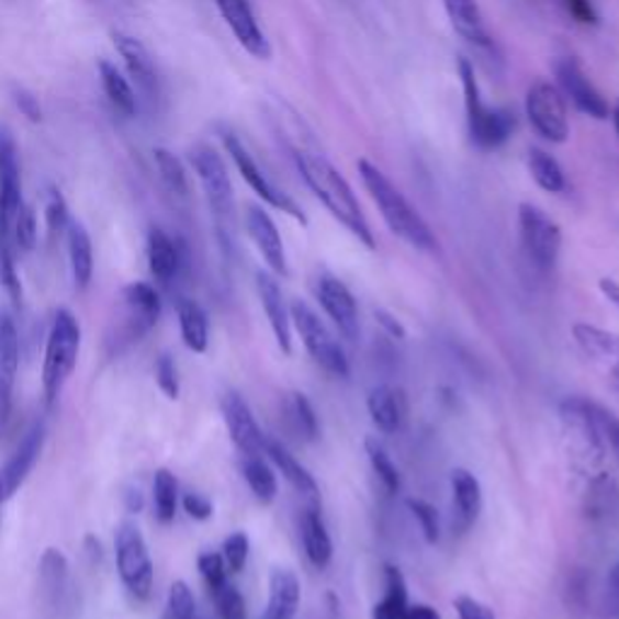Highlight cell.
Wrapping results in <instances>:
<instances>
[{
    "instance_id": "obj_1",
    "label": "cell",
    "mask_w": 619,
    "mask_h": 619,
    "mask_svg": "<svg viewBox=\"0 0 619 619\" xmlns=\"http://www.w3.org/2000/svg\"><path fill=\"white\" fill-rule=\"evenodd\" d=\"M293 160L310 192L323 201V206L356 237V240L363 243L368 249H373L375 237L371 233V225H368L363 216L359 199L353 196L349 182L337 172L335 165H331L323 153L313 148H293Z\"/></svg>"
},
{
    "instance_id": "obj_2",
    "label": "cell",
    "mask_w": 619,
    "mask_h": 619,
    "mask_svg": "<svg viewBox=\"0 0 619 619\" xmlns=\"http://www.w3.org/2000/svg\"><path fill=\"white\" fill-rule=\"evenodd\" d=\"M359 175L368 189V194L375 201V206L383 213L387 228L402 237L404 243L421 249V252H436L438 240L436 235L428 228V223L419 216L399 189L392 184L387 177L380 172L373 162L359 160Z\"/></svg>"
},
{
    "instance_id": "obj_3",
    "label": "cell",
    "mask_w": 619,
    "mask_h": 619,
    "mask_svg": "<svg viewBox=\"0 0 619 619\" xmlns=\"http://www.w3.org/2000/svg\"><path fill=\"white\" fill-rule=\"evenodd\" d=\"M82 331L80 323L70 310H58L46 337L44 363H42V390L46 404H54L61 395L70 373L76 371L80 353Z\"/></svg>"
},
{
    "instance_id": "obj_4",
    "label": "cell",
    "mask_w": 619,
    "mask_h": 619,
    "mask_svg": "<svg viewBox=\"0 0 619 619\" xmlns=\"http://www.w3.org/2000/svg\"><path fill=\"white\" fill-rule=\"evenodd\" d=\"M460 78H462V92H464V106H468V126L470 136L480 148L492 150L504 146L516 128V116L506 110H489L482 102L477 78H474V68L468 58H460Z\"/></svg>"
},
{
    "instance_id": "obj_5",
    "label": "cell",
    "mask_w": 619,
    "mask_h": 619,
    "mask_svg": "<svg viewBox=\"0 0 619 619\" xmlns=\"http://www.w3.org/2000/svg\"><path fill=\"white\" fill-rule=\"evenodd\" d=\"M114 552H116L119 578H122L126 590L134 595L136 600H148L153 595L155 566L146 538H143V532L136 522L124 520L122 526L116 528Z\"/></svg>"
},
{
    "instance_id": "obj_6",
    "label": "cell",
    "mask_w": 619,
    "mask_h": 619,
    "mask_svg": "<svg viewBox=\"0 0 619 619\" xmlns=\"http://www.w3.org/2000/svg\"><path fill=\"white\" fill-rule=\"evenodd\" d=\"M289 310H291V325L295 327L297 335H301L303 347L310 356H313V361L331 375L347 378L349 375L347 353H344L341 344L327 329L323 319L317 317L315 310L303 301H293Z\"/></svg>"
},
{
    "instance_id": "obj_7",
    "label": "cell",
    "mask_w": 619,
    "mask_h": 619,
    "mask_svg": "<svg viewBox=\"0 0 619 619\" xmlns=\"http://www.w3.org/2000/svg\"><path fill=\"white\" fill-rule=\"evenodd\" d=\"M518 230L530 265L542 273L554 271L559 252H562V230H559V225L542 209L520 204Z\"/></svg>"
},
{
    "instance_id": "obj_8",
    "label": "cell",
    "mask_w": 619,
    "mask_h": 619,
    "mask_svg": "<svg viewBox=\"0 0 619 619\" xmlns=\"http://www.w3.org/2000/svg\"><path fill=\"white\" fill-rule=\"evenodd\" d=\"M189 162H192L201 187H204L213 216L218 218L223 230H228L235 213V199L228 168H225L218 150L206 146V143H199V146L189 150Z\"/></svg>"
},
{
    "instance_id": "obj_9",
    "label": "cell",
    "mask_w": 619,
    "mask_h": 619,
    "mask_svg": "<svg viewBox=\"0 0 619 619\" xmlns=\"http://www.w3.org/2000/svg\"><path fill=\"white\" fill-rule=\"evenodd\" d=\"M162 313V301L158 291L150 283H128L124 289V319L116 329V351L124 349L126 344L138 341L158 325Z\"/></svg>"
},
{
    "instance_id": "obj_10",
    "label": "cell",
    "mask_w": 619,
    "mask_h": 619,
    "mask_svg": "<svg viewBox=\"0 0 619 619\" xmlns=\"http://www.w3.org/2000/svg\"><path fill=\"white\" fill-rule=\"evenodd\" d=\"M223 143H225V150H228V155L233 158V162L237 165V170H240L243 175V180L249 184V189L261 199V201H267L269 206L273 209H279L281 213H289L291 218H295L297 223H307L305 218V213L303 209L295 204V201L281 192V189L277 184H271L267 180V175L261 172V168L257 165V160L249 155V150L245 148V143L237 138L235 134H230V131H225L223 134Z\"/></svg>"
},
{
    "instance_id": "obj_11",
    "label": "cell",
    "mask_w": 619,
    "mask_h": 619,
    "mask_svg": "<svg viewBox=\"0 0 619 619\" xmlns=\"http://www.w3.org/2000/svg\"><path fill=\"white\" fill-rule=\"evenodd\" d=\"M526 112L532 128L550 143H566L569 138V114L564 94L552 82H534L528 90Z\"/></svg>"
},
{
    "instance_id": "obj_12",
    "label": "cell",
    "mask_w": 619,
    "mask_h": 619,
    "mask_svg": "<svg viewBox=\"0 0 619 619\" xmlns=\"http://www.w3.org/2000/svg\"><path fill=\"white\" fill-rule=\"evenodd\" d=\"M315 295L327 317L339 329V335L347 341H359L361 337L359 307H356V297L347 289V283L325 271L319 273L315 281Z\"/></svg>"
},
{
    "instance_id": "obj_13",
    "label": "cell",
    "mask_w": 619,
    "mask_h": 619,
    "mask_svg": "<svg viewBox=\"0 0 619 619\" xmlns=\"http://www.w3.org/2000/svg\"><path fill=\"white\" fill-rule=\"evenodd\" d=\"M554 74L559 80V92L576 104V110L588 114L593 119H607L610 116V104L605 102L598 88L593 86L586 70L576 61V58L564 56L554 64Z\"/></svg>"
},
{
    "instance_id": "obj_14",
    "label": "cell",
    "mask_w": 619,
    "mask_h": 619,
    "mask_svg": "<svg viewBox=\"0 0 619 619\" xmlns=\"http://www.w3.org/2000/svg\"><path fill=\"white\" fill-rule=\"evenodd\" d=\"M22 206V182L18 148L8 131H0V237H10V228Z\"/></svg>"
},
{
    "instance_id": "obj_15",
    "label": "cell",
    "mask_w": 619,
    "mask_h": 619,
    "mask_svg": "<svg viewBox=\"0 0 619 619\" xmlns=\"http://www.w3.org/2000/svg\"><path fill=\"white\" fill-rule=\"evenodd\" d=\"M221 409L237 450H240L243 455H261V452H265L267 436L261 434L255 414L240 392H225L221 399Z\"/></svg>"
},
{
    "instance_id": "obj_16",
    "label": "cell",
    "mask_w": 619,
    "mask_h": 619,
    "mask_svg": "<svg viewBox=\"0 0 619 619\" xmlns=\"http://www.w3.org/2000/svg\"><path fill=\"white\" fill-rule=\"evenodd\" d=\"M44 438H46V426L37 421L25 434V438L20 440V446L15 448L13 455H10V460L0 468V498H3V504L30 477V472L34 470V464H37L42 455Z\"/></svg>"
},
{
    "instance_id": "obj_17",
    "label": "cell",
    "mask_w": 619,
    "mask_h": 619,
    "mask_svg": "<svg viewBox=\"0 0 619 619\" xmlns=\"http://www.w3.org/2000/svg\"><path fill=\"white\" fill-rule=\"evenodd\" d=\"M216 5L221 10L223 20L228 22L235 40L243 44V49L247 54H252L255 58H259V61H267V58L271 56V46L265 37V32H261L259 27L249 0H216Z\"/></svg>"
},
{
    "instance_id": "obj_18",
    "label": "cell",
    "mask_w": 619,
    "mask_h": 619,
    "mask_svg": "<svg viewBox=\"0 0 619 619\" xmlns=\"http://www.w3.org/2000/svg\"><path fill=\"white\" fill-rule=\"evenodd\" d=\"M247 233L257 245L259 255L265 257L267 267L277 273V277H289V259H285V249L277 223L271 221L269 213L259 206L247 209Z\"/></svg>"
},
{
    "instance_id": "obj_19",
    "label": "cell",
    "mask_w": 619,
    "mask_h": 619,
    "mask_svg": "<svg viewBox=\"0 0 619 619\" xmlns=\"http://www.w3.org/2000/svg\"><path fill=\"white\" fill-rule=\"evenodd\" d=\"M257 293H259L261 307H265V315L269 319V327L273 331V337H277V344H279L281 353L291 356V351H293V341H291V310L285 307L279 281L273 279L271 273L259 271L257 273Z\"/></svg>"
},
{
    "instance_id": "obj_20",
    "label": "cell",
    "mask_w": 619,
    "mask_h": 619,
    "mask_svg": "<svg viewBox=\"0 0 619 619\" xmlns=\"http://www.w3.org/2000/svg\"><path fill=\"white\" fill-rule=\"evenodd\" d=\"M574 339L581 351L588 356L593 363H598L605 373H610L619 385V335L605 331L593 325H574Z\"/></svg>"
},
{
    "instance_id": "obj_21",
    "label": "cell",
    "mask_w": 619,
    "mask_h": 619,
    "mask_svg": "<svg viewBox=\"0 0 619 619\" xmlns=\"http://www.w3.org/2000/svg\"><path fill=\"white\" fill-rule=\"evenodd\" d=\"M20 368V335L8 315H0V414L10 412Z\"/></svg>"
},
{
    "instance_id": "obj_22",
    "label": "cell",
    "mask_w": 619,
    "mask_h": 619,
    "mask_svg": "<svg viewBox=\"0 0 619 619\" xmlns=\"http://www.w3.org/2000/svg\"><path fill=\"white\" fill-rule=\"evenodd\" d=\"M112 42L116 46L119 56L124 58L131 78L136 80V86L148 94L158 92V70H155L153 56L146 46H143L136 37H131V34H124V32H112Z\"/></svg>"
},
{
    "instance_id": "obj_23",
    "label": "cell",
    "mask_w": 619,
    "mask_h": 619,
    "mask_svg": "<svg viewBox=\"0 0 619 619\" xmlns=\"http://www.w3.org/2000/svg\"><path fill=\"white\" fill-rule=\"evenodd\" d=\"M452 508H455L458 530H470L482 514V486L470 470H452L450 474Z\"/></svg>"
},
{
    "instance_id": "obj_24",
    "label": "cell",
    "mask_w": 619,
    "mask_h": 619,
    "mask_svg": "<svg viewBox=\"0 0 619 619\" xmlns=\"http://www.w3.org/2000/svg\"><path fill=\"white\" fill-rule=\"evenodd\" d=\"M301 605V583L289 569H273L269 576V603L261 619H295Z\"/></svg>"
},
{
    "instance_id": "obj_25",
    "label": "cell",
    "mask_w": 619,
    "mask_h": 619,
    "mask_svg": "<svg viewBox=\"0 0 619 619\" xmlns=\"http://www.w3.org/2000/svg\"><path fill=\"white\" fill-rule=\"evenodd\" d=\"M443 5L450 18V25L455 27V32L464 42L482 46V49L492 44L489 42L492 37H489V32H486L477 0H443Z\"/></svg>"
},
{
    "instance_id": "obj_26",
    "label": "cell",
    "mask_w": 619,
    "mask_h": 619,
    "mask_svg": "<svg viewBox=\"0 0 619 619\" xmlns=\"http://www.w3.org/2000/svg\"><path fill=\"white\" fill-rule=\"evenodd\" d=\"M265 455L273 464H277V470L283 474V480L289 482L293 489H297V492L310 496V498L317 496V482H315V477L307 472V468H305L301 460H297L295 455H291L289 448H285L283 443H279V440H273V438H267L265 440Z\"/></svg>"
},
{
    "instance_id": "obj_27",
    "label": "cell",
    "mask_w": 619,
    "mask_h": 619,
    "mask_svg": "<svg viewBox=\"0 0 619 619\" xmlns=\"http://www.w3.org/2000/svg\"><path fill=\"white\" fill-rule=\"evenodd\" d=\"M68 259H70V271H74V281L78 291H86L92 281L94 271V255H92V240L86 225L78 221H70L68 228Z\"/></svg>"
},
{
    "instance_id": "obj_28",
    "label": "cell",
    "mask_w": 619,
    "mask_h": 619,
    "mask_svg": "<svg viewBox=\"0 0 619 619\" xmlns=\"http://www.w3.org/2000/svg\"><path fill=\"white\" fill-rule=\"evenodd\" d=\"M301 538H303V550L310 559V564H313L315 569H327L331 562V552H335V547H331V538H329L323 516H319L315 508L303 510Z\"/></svg>"
},
{
    "instance_id": "obj_29",
    "label": "cell",
    "mask_w": 619,
    "mask_h": 619,
    "mask_svg": "<svg viewBox=\"0 0 619 619\" xmlns=\"http://www.w3.org/2000/svg\"><path fill=\"white\" fill-rule=\"evenodd\" d=\"M148 267L160 283H170L182 267L180 247L168 233L153 228L148 233Z\"/></svg>"
},
{
    "instance_id": "obj_30",
    "label": "cell",
    "mask_w": 619,
    "mask_h": 619,
    "mask_svg": "<svg viewBox=\"0 0 619 619\" xmlns=\"http://www.w3.org/2000/svg\"><path fill=\"white\" fill-rule=\"evenodd\" d=\"M40 586L42 598L49 607H58L68 590V559L61 550H46L40 562Z\"/></svg>"
},
{
    "instance_id": "obj_31",
    "label": "cell",
    "mask_w": 619,
    "mask_h": 619,
    "mask_svg": "<svg viewBox=\"0 0 619 619\" xmlns=\"http://www.w3.org/2000/svg\"><path fill=\"white\" fill-rule=\"evenodd\" d=\"M368 414H371L378 431L397 434L404 419V409L397 390L390 385H378L368 392Z\"/></svg>"
},
{
    "instance_id": "obj_32",
    "label": "cell",
    "mask_w": 619,
    "mask_h": 619,
    "mask_svg": "<svg viewBox=\"0 0 619 619\" xmlns=\"http://www.w3.org/2000/svg\"><path fill=\"white\" fill-rule=\"evenodd\" d=\"M177 319H180L182 341L189 351L204 353L209 349V317L196 301L182 297L177 305Z\"/></svg>"
},
{
    "instance_id": "obj_33",
    "label": "cell",
    "mask_w": 619,
    "mask_h": 619,
    "mask_svg": "<svg viewBox=\"0 0 619 619\" xmlns=\"http://www.w3.org/2000/svg\"><path fill=\"white\" fill-rule=\"evenodd\" d=\"M407 581L397 566H385V598L373 607V619H407Z\"/></svg>"
},
{
    "instance_id": "obj_34",
    "label": "cell",
    "mask_w": 619,
    "mask_h": 619,
    "mask_svg": "<svg viewBox=\"0 0 619 619\" xmlns=\"http://www.w3.org/2000/svg\"><path fill=\"white\" fill-rule=\"evenodd\" d=\"M100 80H102L104 94L114 104V110H119L124 116H134L136 110H138L136 92H134V88H131V82L122 76V70L102 58V61H100Z\"/></svg>"
},
{
    "instance_id": "obj_35",
    "label": "cell",
    "mask_w": 619,
    "mask_h": 619,
    "mask_svg": "<svg viewBox=\"0 0 619 619\" xmlns=\"http://www.w3.org/2000/svg\"><path fill=\"white\" fill-rule=\"evenodd\" d=\"M243 477H245L249 489H252V494L257 496V502L271 504L273 498H277V494H279L277 474H273V470L269 468L261 455H245Z\"/></svg>"
},
{
    "instance_id": "obj_36",
    "label": "cell",
    "mask_w": 619,
    "mask_h": 619,
    "mask_svg": "<svg viewBox=\"0 0 619 619\" xmlns=\"http://www.w3.org/2000/svg\"><path fill=\"white\" fill-rule=\"evenodd\" d=\"M153 504H155V518L162 526L175 520L177 506H180V484H177L175 474L170 470H158L153 480Z\"/></svg>"
},
{
    "instance_id": "obj_37",
    "label": "cell",
    "mask_w": 619,
    "mask_h": 619,
    "mask_svg": "<svg viewBox=\"0 0 619 619\" xmlns=\"http://www.w3.org/2000/svg\"><path fill=\"white\" fill-rule=\"evenodd\" d=\"M528 170L532 175V180L538 182L540 189L550 194H559L564 192L566 180H564V170L550 153H544L540 148H532L528 153Z\"/></svg>"
},
{
    "instance_id": "obj_38",
    "label": "cell",
    "mask_w": 619,
    "mask_h": 619,
    "mask_svg": "<svg viewBox=\"0 0 619 619\" xmlns=\"http://www.w3.org/2000/svg\"><path fill=\"white\" fill-rule=\"evenodd\" d=\"M365 452H368V460H371V468L375 472V477L380 480V484L385 486L387 494H397L399 492V472L395 468V462L390 460L387 450L383 448V443L375 436H368L365 438Z\"/></svg>"
},
{
    "instance_id": "obj_39",
    "label": "cell",
    "mask_w": 619,
    "mask_h": 619,
    "mask_svg": "<svg viewBox=\"0 0 619 619\" xmlns=\"http://www.w3.org/2000/svg\"><path fill=\"white\" fill-rule=\"evenodd\" d=\"M153 160H155V168H158L165 187H168L172 194L184 196L189 192V184H187V172H184V165L180 162V158L165 148H155Z\"/></svg>"
},
{
    "instance_id": "obj_40",
    "label": "cell",
    "mask_w": 619,
    "mask_h": 619,
    "mask_svg": "<svg viewBox=\"0 0 619 619\" xmlns=\"http://www.w3.org/2000/svg\"><path fill=\"white\" fill-rule=\"evenodd\" d=\"M291 416L297 434H301L305 440L313 443V440L319 438V419L313 409V404H310L303 392H293L291 395Z\"/></svg>"
},
{
    "instance_id": "obj_41",
    "label": "cell",
    "mask_w": 619,
    "mask_h": 619,
    "mask_svg": "<svg viewBox=\"0 0 619 619\" xmlns=\"http://www.w3.org/2000/svg\"><path fill=\"white\" fill-rule=\"evenodd\" d=\"M213 605H216L221 619H247V607L243 593L237 590L230 581H225L223 586L211 590Z\"/></svg>"
},
{
    "instance_id": "obj_42",
    "label": "cell",
    "mask_w": 619,
    "mask_h": 619,
    "mask_svg": "<svg viewBox=\"0 0 619 619\" xmlns=\"http://www.w3.org/2000/svg\"><path fill=\"white\" fill-rule=\"evenodd\" d=\"M0 285H3L5 293L13 305H22V283L15 269L13 252H10V237H0Z\"/></svg>"
},
{
    "instance_id": "obj_43",
    "label": "cell",
    "mask_w": 619,
    "mask_h": 619,
    "mask_svg": "<svg viewBox=\"0 0 619 619\" xmlns=\"http://www.w3.org/2000/svg\"><path fill=\"white\" fill-rule=\"evenodd\" d=\"M10 235H13V240L22 252H32L34 245H37V216H34L32 206L25 204L20 206L18 216L13 221V228H10Z\"/></svg>"
},
{
    "instance_id": "obj_44",
    "label": "cell",
    "mask_w": 619,
    "mask_h": 619,
    "mask_svg": "<svg viewBox=\"0 0 619 619\" xmlns=\"http://www.w3.org/2000/svg\"><path fill=\"white\" fill-rule=\"evenodd\" d=\"M170 619H196V598L184 581H175L168 593Z\"/></svg>"
},
{
    "instance_id": "obj_45",
    "label": "cell",
    "mask_w": 619,
    "mask_h": 619,
    "mask_svg": "<svg viewBox=\"0 0 619 619\" xmlns=\"http://www.w3.org/2000/svg\"><path fill=\"white\" fill-rule=\"evenodd\" d=\"M44 218H46V228H49V233H61L68 228V223H70L68 204L58 189H49V192H46Z\"/></svg>"
},
{
    "instance_id": "obj_46",
    "label": "cell",
    "mask_w": 619,
    "mask_h": 619,
    "mask_svg": "<svg viewBox=\"0 0 619 619\" xmlns=\"http://www.w3.org/2000/svg\"><path fill=\"white\" fill-rule=\"evenodd\" d=\"M199 574L204 578L209 593L216 590L218 586H223L228 581V566L223 562V554L218 552H204L199 556Z\"/></svg>"
},
{
    "instance_id": "obj_47",
    "label": "cell",
    "mask_w": 619,
    "mask_h": 619,
    "mask_svg": "<svg viewBox=\"0 0 619 619\" xmlns=\"http://www.w3.org/2000/svg\"><path fill=\"white\" fill-rule=\"evenodd\" d=\"M412 516L419 522V528L424 532V538L428 544H436L440 538V526H438V514L431 504L421 502V498H409L407 502Z\"/></svg>"
},
{
    "instance_id": "obj_48",
    "label": "cell",
    "mask_w": 619,
    "mask_h": 619,
    "mask_svg": "<svg viewBox=\"0 0 619 619\" xmlns=\"http://www.w3.org/2000/svg\"><path fill=\"white\" fill-rule=\"evenodd\" d=\"M223 562L233 574H240L249 556V538L245 532H233L228 540L223 542Z\"/></svg>"
},
{
    "instance_id": "obj_49",
    "label": "cell",
    "mask_w": 619,
    "mask_h": 619,
    "mask_svg": "<svg viewBox=\"0 0 619 619\" xmlns=\"http://www.w3.org/2000/svg\"><path fill=\"white\" fill-rule=\"evenodd\" d=\"M155 380H158V387L165 392V397H180V371H177V363L170 353H162L158 363H155Z\"/></svg>"
},
{
    "instance_id": "obj_50",
    "label": "cell",
    "mask_w": 619,
    "mask_h": 619,
    "mask_svg": "<svg viewBox=\"0 0 619 619\" xmlns=\"http://www.w3.org/2000/svg\"><path fill=\"white\" fill-rule=\"evenodd\" d=\"M595 416H598V424H600V431H603L605 443L612 448L615 458L619 460V419H617L615 414L598 407V404H595Z\"/></svg>"
},
{
    "instance_id": "obj_51",
    "label": "cell",
    "mask_w": 619,
    "mask_h": 619,
    "mask_svg": "<svg viewBox=\"0 0 619 619\" xmlns=\"http://www.w3.org/2000/svg\"><path fill=\"white\" fill-rule=\"evenodd\" d=\"M455 612L460 619H496L492 607L470 598V595H460V598H455Z\"/></svg>"
},
{
    "instance_id": "obj_52",
    "label": "cell",
    "mask_w": 619,
    "mask_h": 619,
    "mask_svg": "<svg viewBox=\"0 0 619 619\" xmlns=\"http://www.w3.org/2000/svg\"><path fill=\"white\" fill-rule=\"evenodd\" d=\"M13 100L18 104V110L25 114L32 124H40L42 119H44V112H42V104H40V98L37 94H32L30 90L25 88H18L15 94H13Z\"/></svg>"
},
{
    "instance_id": "obj_53",
    "label": "cell",
    "mask_w": 619,
    "mask_h": 619,
    "mask_svg": "<svg viewBox=\"0 0 619 619\" xmlns=\"http://www.w3.org/2000/svg\"><path fill=\"white\" fill-rule=\"evenodd\" d=\"M182 506L189 514V518H194V520H209L213 516V504L201 494H184Z\"/></svg>"
},
{
    "instance_id": "obj_54",
    "label": "cell",
    "mask_w": 619,
    "mask_h": 619,
    "mask_svg": "<svg viewBox=\"0 0 619 619\" xmlns=\"http://www.w3.org/2000/svg\"><path fill=\"white\" fill-rule=\"evenodd\" d=\"M569 13L574 15L583 25H595L598 22V15H595V10L590 5V0H564Z\"/></svg>"
},
{
    "instance_id": "obj_55",
    "label": "cell",
    "mask_w": 619,
    "mask_h": 619,
    "mask_svg": "<svg viewBox=\"0 0 619 619\" xmlns=\"http://www.w3.org/2000/svg\"><path fill=\"white\" fill-rule=\"evenodd\" d=\"M375 319H378V325L383 327L390 337H395V339H404L407 337V329H404L399 325V319L392 317L387 310H375Z\"/></svg>"
},
{
    "instance_id": "obj_56",
    "label": "cell",
    "mask_w": 619,
    "mask_h": 619,
    "mask_svg": "<svg viewBox=\"0 0 619 619\" xmlns=\"http://www.w3.org/2000/svg\"><path fill=\"white\" fill-rule=\"evenodd\" d=\"M124 506L128 514H140L143 506H146V498H143V492L136 489V486H128L124 492Z\"/></svg>"
},
{
    "instance_id": "obj_57",
    "label": "cell",
    "mask_w": 619,
    "mask_h": 619,
    "mask_svg": "<svg viewBox=\"0 0 619 619\" xmlns=\"http://www.w3.org/2000/svg\"><path fill=\"white\" fill-rule=\"evenodd\" d=\"M600 293L610 301V305H615L619 310V283L615 279H600Z\"/></svg>"
},
{
    "instance_id": "obj_58",
    "label": "cell",
    "mask_w": 619,
    "mask_h": 619,
    "mask_svg": "<svg viewBox=\"0 0 619 619\" xmlns=\"http://www.w3.org/2000/svg\"><path fill=\"white\" fill-rule=\"evenodd\" d=\"M407 619H440V615L434 610L431 605H409Z\"/></svg>"
},
{
    "instance_id": "obj_59",
    "label": "cell",
    "mask_w": 619,
    "mask_h": 619,
    "mask_svg": "<svg viewBox=\"0 0 619 619\" xmlns=\"http://www.w3.org/2000/svg\"><path fill=\"white\" fill-rule=\"evenodd\" d=\"M610 586H612L615 590H619V564L612 569V574H610Z\"/></svg>"
},
{
    "instance_id": "obj_60",
    "label": "cell",
    "mask_w": 619,
    "mask_h": 619,
    "mask_svg": "<svg viewBox=\"0 0 619 619\" xmlns=\"http://www.w3.org/2000/svg\"><path fill=\"white\" fill-rule=\"evenodd\" d=\"M612 122H615V128H617V134H619V102H617L615 112H612Z\"/></svg>"
},
{
    "instance_id": "obj_61",
    "label": "cell",
    "mask_w": 619,
    "mask_h": 619,
    "mask_svg": "<svg viewBox=\"0 0 619 619\" xmlns=\"http://www.w3.org/2000/svg\"><path fill=\"white\" fill-rule=\"evenodd\" d=\"M0 506H3V498H0Z\"/></svg>"
}]
</instances>
